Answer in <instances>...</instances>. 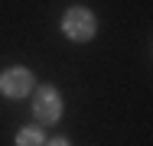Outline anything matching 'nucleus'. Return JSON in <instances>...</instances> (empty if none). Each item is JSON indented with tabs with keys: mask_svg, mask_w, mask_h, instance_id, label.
I'll list each match as a JSON object with an SVG mask.
<instances>
[{
	"mask_svg": "<svg viewBox=\"0 0 153 146\" xmlns=\"http://www.w3.org/2000/svg\"><path fill=\"white\" fill-rule=\"evenodd\" d=\"M62 29H65V36L75 39V42L91 39V36H94V16H91V10H85V7H72V10L62 16Z\"/></svg>",
	"mask_w": 153,
	"mask_h": 146,
	"instance_id": "1",
	"label": "nucleus"
},
{
	"mask_svg": "<svg viewBox=\"0 0 153 146\" xmlns=\"http://www.w3.org/2000/svg\"><path fill=\"white\" fill-rule=\"evenodd\" d=\"M33 114H36V120H42V123H56L62 114V97L56 88H39L36 91V97H33Z\"/></svg>",
	"mask_w": 153,
	"mask_h": 146,
	"instance_id": "2",
	"label": "nucleus"
},
{
	"mask_svg": "<svg viewBox=\"0 0 153 146\" xmlns=\"http://www.w3.org/2000/svg\"><path fill=\"white\" fill-rule=\"evenodd\" d=\"M0 91L7 97H23V94L33 91V75L26 68H7L0 75Z\"/></svg>",
	"mask_w": 153,
	"mask_h": 146,
	"instance_id": "3",
	"label": "nucleus"
},
{
	"mask_svg": "<svg viewBox=\"0 0 153 146\" xmlns=\"http://www.w3.org/2000/svg\"><path fill=\"white\" fill-rule=\"evenodd\" d=\"M39 143H42L39 130H20V136H16V146H39Z\"/></svg>",
	"mask_w": 153,
	"mask_h": 146,
	"instance_id": "4",
	"label": "nucleus"
},
{
	"mask_svg": "<svg viewBox=\"0 0 153 146\" xmlns=\"http://www.w3.org/2000/svg\"><path fill=\"white\" fill-rule=\"evenodd\" d=\"M49 146H68V143H65V140H52Z\"/></svg>",
	"mask_w": 153,
	"mask_h": 146,
	"instance_id": "5",
	"label": "nucleus"
}]
</instances>
